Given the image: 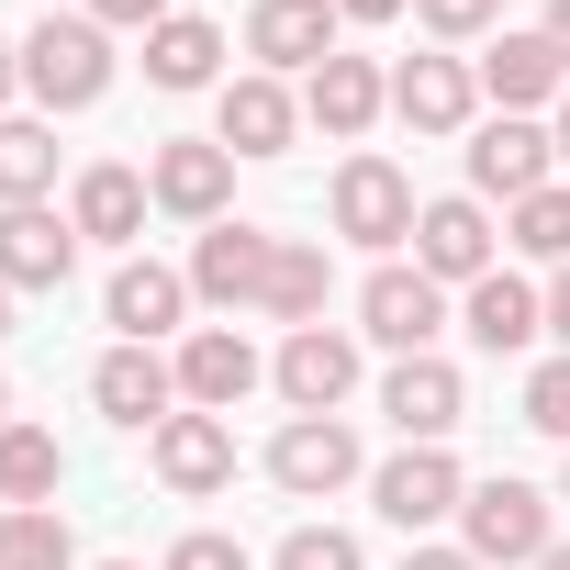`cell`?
Wrapping results in <instances>:
<instances>
[{
	"mask_svg": "<svg viewBox=\"0 0 570 570\" xmlns=\"http://www.w3.org/2000/svg\"><path fill=\"white\" fill-rule=\"evenodd\" d=\"M23 90H35L46 112H90V101L112 90V35H101L90 12H46V23L23 35Z\"/></svg>",
	"mask_w": 570,
	"mask_h": 570,
	"instance_id": "cell-1",
	"label": "cell"
},
{
	"mask_svg": "<svg viewBox=\"0 0 570 570\" xmlns=\"http://www.w3.org/2000/svg\"><path fill=\"white\" fill-rule=\"evenodd\" d=\"M459 548H470V559H503V570H537V559H548V492H537V481H470Z\"/></svg>",
	"mask_w": 570,
	"mask_h": 570,
	"instance_id": "cell-2",
	"label": "cell"
},
{
	"mask_svg": "<svg viewBox=\"0 0 570 570\" xmlns=\"http://www.w3.org/2000/svg\"><path fill=\"white\" fill-rule=\"evenodd\" d=\"M268 481L292 492V503L347 492V481H358V425H347V414H292V425L268 436Z\"/></svg>",
	"mask_w": 570,
	"mask_h": 570,
	"instance_id": "cell-3",
	"label": "cell"
},
{
	"mask_svg": "<svg viewBox=\"0 0 570 570\" xmlns=\"http://www.w3.org/2000/svg\"><path fill=\"white\" fill-rule=\"evenodd\" d=\"M414 213H425V202H414V179H403L392 157H347V168H336V235H347V246H403Z\"/></svg>",
	"mask_w": 570,
	"mask_h": 570,
	"instance_id": "cell-4",
	"label": "cell"
},
{
	"mask_svg": "<svg viewBox=\"0 0 570 570\" xmlns=\"http://www.w3.org/2000/svg\"><path fill=\"white\" fill-rule=\"evenodd\" d=\"M292 135H303V101L279 90L268 68L224 79V101H213V146L224 157H292Z\"/></svg>",
	"mask_w": 570,
	"mask_h": 570,
	"instance_id": "cell-5",
	"label": "cell"
},
{
	"mask_svg": "<svg viewBox=\"0 0 570 570\" xmlns=\"http://www.w3.org/2000/svg\"><path fill=\"white\" fill-rule=\"evenodd\" d=\"M436 325H448V292H436L425 268H370V292H358V336H381L392 358H425Z\"/></svg>",
	"mask_w": 570,
	"mask_h": 570,
	"instance_id": "cell-6",
	"label": "cell"
},
{
	"mask_svg": "<svg viewBox=\"0 0 570 570\" xmlns=\"http://www.w3.org/2000/svg\"><path fill=\"white\" fill-rule=\"evenodd\" d=\"M90 403H101L124 436H157V425L179 414V358H157V347H112V358L90 370Z\"/></svg>",
	"mask_w": 570,
	"mask_h": 570,
	"instance_id": "cell-7",
	"label": "cell"
},
{
	"mask_svg": "<svg viewBox=\"0 0 570 570\" xmlns=\"http://www.w3.org/2000/svg\"><path fill=\"white\" fill-rule=\"evenodd\" d=\"M381 414L403 425V448H448V425L470 414V381L425 347V358H392V381H381Z\"/></svg>",
	"mask_w": 570,
	"mask_h": 570,
	"instance_id": "cell-8",
	"label": "cell"
},
{
	"mask_svg": "<svg viewBox=\"0 0 570 570\" xmlns=\"http://www.w3.org/2000/svg\"><path fill=\"white\" fill-rule=\"evenodd\" d=\"M370 503H381L403 537H425V525H448V514L470 503V481H459V459H448V448H403V459H381Z\"/></svg>",
	"mask_w": 570,
	"mask_h": 570,
	"instance_id": "cell-9",
	"label": "cell"
},
{
	"mask_svg": "<svg viewBox=\"0 0 570 570\" xmlns=\"http://www.w3.org/2000/svg\"><path fill=\"white\" fill-rule=\"evenodd\" d=\"M268 257H279V235L268 224H202V246H190V303H257L268 292Z\"/></svg>",
	"mask_w": 570,
	"mask_h": 570,
	"instance_id": "cell-10",
	"label": "cell"
},
{
	"mask_svg": "<svg viewBox=\"0 0 570 570\" xmlns=\"http://www.w3.org/2000/svg\"><path fill=\"white\" fill-rule=\"evenodd\" d=\"M336 23H347L336 0H257V12H246V57H257L268 79H279V68L314 79V68L336 57Z\"/></svg>",
	"mask_w": 570,
	"mask_h": 570,
	"instance_id": "cell-11",
	"label": "cell"
},
{
	"mask_svg": "<svg viewBox=\"0 0 570 570\" xmlns=\"http://www.w3.org/2000/svg\"><path fill=\"white\" fill-rule=\"evenodd\" d=\"M68 268H79V224H68V213L0 202V279H12V292H57Z\"/></svg>",
	"mask_w": 570,
	"mask_h": 570,
	"instance_id": "cell-12",
	"label": "cell"
},
{
	"mask_svg": "<svg viewBox=\"0 0 570 570\" xmlns=\"http://www.w3.org/2000/svg\"><path fill=\"white\" fill-rule=\"evenodd\" d=\"M146 190H157V213H179V224H224V202H235V157L202 146V135H179V146L146 157Z\"/></svg>",
	"mask_w": 570,
	"mask_h": 570,
	"instance_id": "cell-13",
	"label": "cell"
},
{
	"mask_svg": "<svg viewBox=\"0 0 570 570\" xmlns=\"http://www.w3.org/2000/svg\"><path fill=\"white\" fill-rule=\"evenodd\" d=\"M459 325H470L481 358H525V347L548 336V292H537V279H514V268H492V279H470Z\"/></svg>",
	"mask_w": 570,
	"mask_h": 570,
	"instance_id": "cell-14",
	"label": "cell"
},
{
	"mask_svg": "<svg viewBox=\"0 0 570 570\" xmlns=\"http://www.w3.org/2000/svg\"><path fill=\"white\" fill-rule=\"evenodd\" d=\"M381 112H392V79H381L370 57H347V46H336V57H325V68L303 79V124H325L336 146H358V135H370Z\"/></svg>",
	"mask_w": 570,
	"mask_h": 570,
	"instance_id": "cell-15",
	"label": "cell"
},
{
	"mask_svg": "<svg viewBox=\"0 0 570 570\" xmlns=\"http://www.w3.org/2000/svg\"><path fill=\"white\" fill-rule=\"evenodd\" d=\"M347 392H358V336L303 325L292 347H279V403H292V414H336Z\"/></svg>",
	"mask_w": 570,
	"mask_h": 570,
	"instance_id": "cell-16",
	"label": "cell"
},
{
	"mask_svg": "<svg viewBox=\"0 0 570 570\" xmlns=\"http://www.w3.org/2000/svg\"><path fill=\"white\" fill-rule=\"evenodd\" d=\"M414 268L436 279V292H448V279H459V292L492 279V224H481V202H425V213H414Z\"/></svg>",
	"mask_w": 570,
	"mask_h": 570,
	"instance_id": "cell-17",
	"label": "cell"
},
{
	"mask_svg": "<svg viewBox=\"0 0 570 570\" xmlns=\"http://www.w3.org/2000/svg\"><path fill=\"white\" fill-rule=\"evenodd\" d=\"M470 101H481V68H470V57H403V68H392V112H403L414 135H459Z\"/></svg>",
	"mask_w": 570,
	"mask_h": 570,
	"instance_id": "cell-18",
	"label": "cell"
},
{
	"mask_svg": "<svg viewBox=\"0 0 570 570\" xmlns=\"http://www.w3.org/2000/svg\"><path fill=\"white\" fill-rule=\"evenodd\" d=\"M548 124H525V112H492L481 135H470V190H503V202H525V190H548Z\"/></svg>",
	"mask_w": 570,
	"mask_h": 570,
	"instance_id": "cell-19",
	"label": "cell"
},
{
	"mask_svg": "<svg viewBox=\"0 0 570 570\" xmlns=\"http://www.w3.org/2000/svg\"><path fill=\"white\" fill-rule=\"evenodd\" d=\"M101 314L124 325V347H157L179 314H190V268H157V257H124L112 268V292H101Z\"/></svg>",
	"mask_w": 570,
	"mask_h": 570,
	"instance_id": "cell-20",
	"label": "cell"
},
{
	"mask_svg": "<svg viewBox=\"0 0 570 570\" xmlns=\"http://www.w3.org/2000/svg\"><path fill=\"white\" fill-rule=\"evenodd\" d=\"M246 392H257V347H246L235 325H202V336L179 347V403H190V414H235Z\"/></svg>",
	"mask_w": 570,
	"mask_h": 570,
	"instance_id": "cell-21",
	"label": "cell"
},
{
	"mask_svg": "<svg viewBox=\"0 0 570 570\" xmlns=\"http://www.w3.org/2000/svg\"><path fill=\"white\" fill-rule=\"evenodd\" d=\"M146 459H157L168 492H224V481H235V425H224V414H168Z\"/></svg>",
	"mask_w": 570,
	"mask_h": 570,
	"instance_id": "cell-22",
	"label": "cell"
},
{
	"mask_svg": "<svg viewBox=\"0 0 570 570\" xmlns=\"http://www.w3.org/2000/svg\"><path fill=\"white\" fill-rule=\"evenodd\" d=\"M559 79H570V68H559V46H548V35H492V46H481V90H492L503 112L559 101Z\"/></svg>",
	"mask_w": 570,
	"mask_h": 570,
	"instance_id": "cell-23",
	"label": "cell"
},
{
	"mask_svg": "<svg viewBox=\"0 0 570 570\" xmlns=\"http://www.w3.org/2000/svg\"><path fill=\"white\" fill-rule=\"evenodd\" d=\"M146 202H157V190H146L135 168H79V190H68V224H79L90 246H135V235H146Z\"/></svg>",
	"mask_w": 570,
	"mask_h": 570,
	"instance_id": "cell-24",
	"label": "cell"
},
{
	"mask_svg": "<svg viewBox=\"0 0 570 570\" xmlns=\"http://www.w3.org/2000/svg\"><path fill=\"white\" fill-rule=\"evenodd\" d=\"M325 292H336V268H325V246H303V235H279V257H268V292H257V314H279V325H325Z\"/></svg>",
	"mask_w": 570,
	"mask_h": 570,
	"instance_id": "cell-25",
	"label": "cell"
},
{
	"mask_svg": "<svg viewBox=\"0 0 570 570\" xmlns=\"http://www.w3.org/2000/svg\"><path fill=\"white\" fill-rule=\"evenodd\" d=\"M146 79H157V90H213V79H224V35H213L202 12H168V23L146 35Z\"/></svg>",
	"mask_w": 570,
	"mask_h": 570,
	"instance_id": "cell-26",
	"label": "cell"
},
{
	"mask_svg": "<svg viewBox=\"0 0 570 570\" xmlns=\"http://www.w3.org/2000/svg\"><path fill=\"white\" fill-rule=\"evenodd\" d=\"M57 481H68V448H57L46 425H0V503L23 514V503H46Z\"/></svg>",
	"mask_w": 570,
	"mask_h": 570,
	"instance_id": "cell-27",
	"label": "cell"
},
{
	"mask_svg": "<svg viewBox=\"0 0 570 570\" xmlns=\"http://www.w3.org/2000/svg\"><path fill=\"white\" fill-rule=\"evenodd\" d=\"M57 190V124L0 112V202H46Z\"/></svg>",
	"mask_w": 570,
	"mask_h": 570,
	"instance_id": "cell-28",
	"label": "cell"
},
{
	"mask_svg": "<svg viewBox=\"0 0 570 570\" xmlns=\"http://www.w3.org/2000/svg\"><path fill=\"white\" fill-rule=\"evenodd\" d=\"M0 570H79V537H68V514H46V503L0 514Z\"/></svg>",
	"mask_w": 570,
	"mask_h": 570,
	"instance_id": "cell-29",
	"label": "cell"
},
{
	"mask_svg": "<svg viewBox=\"0 0 570 570\" xmlns=\"http://www.w3.org/2000/svg\"><path fill=\"white\" fill-rule=\"evenodd\" d=\"M503 246H525L537 268H570V190H559V179H548V190H525V202H514V235H503Z\"/></svg>",
	"mask_w": 570,
	"mask_h": 570,
	"instance_id": "cell-30",
	"label": "cell"
},
{
	"mask_svg": "<svg viewBox=\"0 0 570 570\" xmlns=\"http://www.w3.org/2000/svg\"><path fill=\"white\" fill-rule=\"evenodd\" d=\"M525 425L570 448V358H537V370H525Z\"/></svg>",
	"mask_w": 570,
	"mask_h": 570,
	"instance_id": "cell-31",
	"label": "cell"
},
{
	"mask_svg": "<svg viewBox=\"0 0 570 570\" xmlns=\"http://www.w3.org/2000/svg\"><path fill=\"white\" fill-rule=\"evenodd\" d=\"M279 570H358V537L347 525H292L279 537Z\"/></svg>",
	"mask_w": 570,
	"mask_h": 570,
	"instance_id": "cell-32",
	"label": "cell"
},
{
	"mask_svg": "<svg viewBox=\"0 0 570 570\" xmlns=\"http://www.w3.org/2000/svg\"><path fill=\"white\" fill-rule=\"evenodd\" d=\"M492 12H503V0H414V23H425V35H448V46L492 35Z\"/></svg>",
	"mask_w": 570,
	"mask_h": 570,
	"instance_id": "cell-33",
	"label": "cell"
},
{
	"mask_svg": "<svg viewBox=\"0 0 570 570\" xmlns=\"http://www.w3.org/2000/svg\"><path fill=\"white\" fill-rule=\"evenodd\" d=\"M168 570H246V548H235L224 525H190V537L168 548Z\"/></svg>",
	"mask_w": 570,
	"mask_h": 570,
	"instance_id": "cell-34",
	"label": "cell"
},
{
	"mask_svg": "<svg viewBox=\"0 0 570 570\" xmlns=\"http://www.w3.org/2000/svg\"><path fill=\"white\" fill-rule=\"evenodd\" d=\"M90 23H101V35H112V23H146V35H157V23H168V0H90Z\"/></svg>",
	"mask_w": 570,
	"mask_h": 570,
	"instance_id": "cell-35",
	"label": "cell"
},
{
	"mask_svg": "<svg viewBox=\"0 0 570 570\" xmlns=\"http://www.w3.org/2000/svg\"><path fill=\"white\" fill-rule=\"evenodd\" d=\"M403 570H481V559H470V548H436V537H414V548H403Z\"/></svg>",
	"mask_w": 570,
	"mask_h": 570,
	"instance_id": "cell-36",
	"label": "cell"
},
{
	"mask_svg": "<svg viewBox=\"0 0 570 570\" xmlns=\"http://www.w3.org/2000/svg\"><path fill=\"white\" fill-rule=\"evenodd\" d=\"M336 12H347V23H403L414 0H336Z\"/></svg>",
	"mask_w": 570,
	"mask_h": 570,
	"instance_id": "cell-37",
	"label": "cell"
},
{
	"mask_svg": "<svg viewBox=\"0 0 570 570\" xmlns=\"http://www.w3.org/2000/svg\"><path fill=\"white\" fill-rule=\"evenodd\" d=\"M548 336H570V268H548Z\"/></svg>",
	"mask_w": 570,
	"mask_h": 570,
	"instance_id": "cell-38",
	"label": "cell"
},
{
	"mask_svg": "<svg viewBox=\"0 0 570 570\" xmlns=\"http://www.w3.org/2000/svg\"><path fill=\"white\" fill-rule=\"evenodd\" d=\"M548 46H559V68H570V0H548V23H537Z\"/></svg>",
	"mask_w": 570,
	"mask_h": 570,
	"instance_id": "cell-39",
	"label": "cell"
},
{
	"mask_svg": "<svg viewBox=\"0 0 570 570\" xmlns=\"http://www.w3.org/2000/svg\"><path fill=\"white\" fill-rule=\"evenodd\" d=\"M12 90H23V46H12V35H0V101H12Z\"/></svg>",
	"mask_w": 570,
	"mask_h": 570,
	"instance_id": "cell-40",
	"label": "cell"
},
{
	"mask_svg": "<svg viewBox=\"0 0 570 570\" xmlns=\"http://www.w3.org/2000/svg\"><path fill=\"white\" fill-rule=\"evenodd\" d=\"M548 146H559V157H570V90H559V124H548Z\"/></svg>",
	"mask_w": 570,
	"mask_h": 570,
	"instance_id": "cell-41",
	"label": "cell"
},
{
	"mask_svg": "<svg viewBox=\"0 0 570 570\" xmlns=\"http://www.w3.org/2000/svg\"><path fill=\"white\" fill-rule=\"evenodd\" d=\"M0 336H12V279H0Z\"/></svg>",
	"mask_w": 570,
	"mask_h": 570,
	"instance_id": "cell-42",
	"label": "cell"
},
{
	"mask_svg": "<svg viewBox=\"0 0 570 570\" xmlns=\"http://www.w3.org/2000/svg\"><path fill=\"white\" fill-rule=\"evenodd\" d=\"M537 570H570V548H548V559H537Z\"/></svg>",
	"mask_w": 570,
	"mask_h": 570,
	"instance_id": "cell-43",
	"label": "cell"
},
{
	"mask_svg": "<svg viewBox=\"0 0 570 570\" xmlns=\"http://www.w3.org/2000/svg\"><path fill=\"white\" fill-rule=\"evenodd\" d=\"M0 425H12V381H0Z\"/></svg>",
	"mask_w": 570,
	"mask_h": 570,
	"instance_id": "cell-44",
	"label": "cell"
},
{
	"mask_svg": "<svg viewBox=\"0 0 570 570\" xmlns=\"http://www.w3.org/2000/svg\"><path fill=\"white\" fill-rule=\"evenodd\" d=\"M559 503H570V470H559Z\"/></svg>",
	"mask_w": 570,
	"mask_h": 570,
	"instance_id": "cell-45",
	"label": "cell"
},
{
	"mask_svg": "<svg viewBox=\"0 0 570 570\" xmlns=\"http://www.w3.org/2000/svg\"><path fill=\"white\" fill-rule=\"evenodd\" d=\"M101 570H135V559H101Z\"/></svg>",
	"mask_w": 570,
	"mask_h": 570,
	"instance_id": "cell-46",
	"label": "cell"
}]
</instances>
